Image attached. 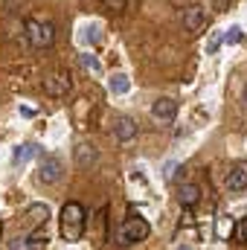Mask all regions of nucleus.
I'll use <instances>...</instances> for the list:
<instances>
[{"label": "nucleus", "mask_w": 247, "mask_h": 250, "mask_svg": "<svg viewBox=\"0 0 247 250\" xmlns=\"http://www.w3.org/2000/svg\"><path fill=\"white\" fill-rule=\"evenodd\" d=\"M62 175H64L62 157H56V154H44L41 163H38V181H41V184H59Z\"/></svg>", "instance_id": "39448f33"}, {"label": "nucleus", "mask_w": 247, "mask_h": 250, "mask_svg": "<svg viewBox=\"0 0 247 250\" xmlns=\"http://www.w3.org/2000/svg\"><path fill=\"white\" fill-rule=\"evenodd\" d=\"M148 233H151V227H148L145 218H140V215L137 218H125L123 224H120V230H117V245L120 248H131L137 242H145Z\"/></svg>", "instance_id": "7ed1b4c3"}, {"label": "nucleus", "mask_w": 247, "mask_h": 250, "mask_svg": "<svg viewBox=\"0 0 247 250\" xmlns=\"http://www.w3.org/2000/svg\"><path fill=\"white\" fill-rule=\"evenodd\" d=\"M114 137H117L120 143H131V140L137 137V123H134L131 117H120V120L114 123Z\"/></svg>", "instance_id": "9d476101"}, {"label": "nucleus", "mask_w": 247, "mask_h": 250, "mask_svg": "<svg viewBox=\"0 0 247 250\" xmlns=\"http://www.w3.org/2000/svg\"><path fill=\"white\" fill-rule=\"evenodd\" d=\"M233 233H236L233 215H218V218H215V236H218V239H230Z\"/></svg>", "instance_id": "4468645a"}, {"label": "nucleus", "mask_w": 247, "mask_h": 250, "mask_svg": "<svg viewBox=\"0 0 247 250\" xmlns=\"http://www.w3.org/2000/svg\"><path fill=\"white\" fill-rule=\"evenodd\" d=\"M175 172H178V163H175V160H169V163H166V169H163V178H166V181H172V178H175Z\"/></svg>", "instance_id": "aec40b11"}, {"label": "nucleus", "mask_w": 247, "mask_h": 250, "mask_svg": "<svg viewBox=\"0 0 247 250\" xmlns=\"http://www.w3.org/2000/svg\"><path fill=\"white\" fill-rule=\"evenodd\" d=\"M108 90H111L114 96H123V93L131 90V79H128L125 73H114V76L108 79Z\"/></svg>", "instance_id": "ddd939ff"}, {"label": "nucleus", "mask_w": 247, "mask_h": 250, "mask_svg": "<svg viewBox=\"0 0 247 250\" xmlns=\"http://www.w3.org/2000/svg\"><path fill=\"white\" fill-rule=\"evenodd\" d=\"M84 32H87V35H84V38H87V41H90V44H96V29H93V26H90V29H84Z\"/></svg>", "instance_id": "4be33fe9"}, {"label": "nucleus", "mask_w": 247, "mask_h": 250, "mask_svg": "<svg viewBox=\"0 0 247 250\" xmlns=\"http://www.w3.org/2000/svg\"><path fill=\"white\" fill-rule=\"evenodd\" d=\"M73 154H76V163H79L82 169H87V166H93V163L99 160V151H96L93 143H79V146L73 148Z\"/></svg>", "instance_id": "6e6552de"}, {"label": "nucleus", "mask_w": 247, "mask_h": 250, "mask_svg": "<svg viewBox=\"0 0 247 250\" xmlns=\"http://www.w3.org/2000/svg\"><path fill=\"white\" fill-rule=\"evenodd\" d=\"M82 67H84V70H90V73H99V70H102V64L96 62V56H90V53H84V56H82Z\"/></svg>", "instance_id": "f3484780"}, {"label": "nucleus", "mask_w": 247, "mask_h": 250, "mask_svg": "<svg viewBox=\"0 0 247 250\" xmlns=\"http://www.w3.org/2000/svg\"><path fill=\"white\" fill-rule=\"evenodd\" d=\"M35 154H38V146H35V143H23V146H18V148L12 151V163H15V166H23V163L32 160Z\"/></svg>", "instance_id": "f8f14e48"}, {"label": "nucleus", "mask_w": 247, "mask_h": 250, "mask_svg": "<svg viewBox=\"0 0 247 250\" xmlns=\"http://www.w3.org/2000/svg\"><path fill=\"white\" fill-rule=\"evenodd\" d=\"M245 105H247V87H245Z\"/></svg>", "instance_id": "b1692460"}, {"label": "nucleus", "mask_w": 247, "mask_h": 250, "mask_svg": "<svg viewBox=\"0 0 247 250\" xmlns=\"http://www.w3.org/2000/svg\"><path fill=\"white\" fill-rule=\"evenodd\" d=\"M221 38H224V44H242V38H245V32H242V26H230V29H224L221 32Z\"/></svg>", "instance_id": "dca6fc26"}, {"label": "nucleus", "mask_w": 247, "mask_h": 250, "mask_svg": "<svg viewBox=\"0 0 247 250\" xmlns=\"http://www.w3.org/2000/svg\"><path fill=\"white\" fill-rule=\"evenodd\" d=\"M227 189H230V192H245L247 189V163H239V166L230 169V175H227Z\"/></svg>", "instance_id": "1a4fd4ad"}, {"label": "nucleus", "mask_w": 247, "mask_h": 250, "mask_svg": "<svg viewBox=\"0 0 247 250\" xmlns=\"http://www.w3.org/2000/svg\"><path fill=\"white\" fill-rule=\"evenodd\" d=\"M227 3H230V0H215V6H218V9H221V12H224V9H227Z\"/></svg>", "instance_id": "5701e85b"}, {"label": "nucleus", "mask_w": 247, "mask_h": 250, "mask_svg": "<svg viewBox=\"0 0 247 250\" xmlns=\"http://www.w3.org/2000/svg\"><path fill=\"white\" fill-rule=\"evenodd\" d=\"M236 233H239V239H242V242H247V218H242V224L236 227Z\"/></svg>", "instance_id": "412c9836"}, {"label": "nucleus", "mask_w": 247, "mask_h": 250, "mask_svg": "<svg viewBox=\"0 0 247 250\" xmlns=\"http://www.w3.org/2000/svg\"><path fill=\"white\" fill-rule=\"evenodd\" d=\"M206 23H209L206 9H201V6H189V9L184 12V26L189 29V32H201Z\"/></svg>", "instance_id": "0eeeda50"}, {"label": "nucleus", "mask_w": 247, "mask_h": 250, "mask_svg": "<svg viewBox=\"0 0 247 250\" xmlns=\"http://www.w3.org/2000/svg\"><path fill=\"white\" fill-rule=\"evenodd\" d=\"M70 87H73V76L67 73V70H56V73H50L47 79H44V93L47 96H53V99H62L70 93Z\"/></svg>", "instance_id": "20e7f679"}, {"label": "nucleus", "mask_w": 247, "mask_h": 250, "mask_svg": "<svg viewBox=\"0 0 247 250\" xmlns=\"http://www.w3.org/2000/svg\"><path fill=\"white\" fill-rule=\"evenodd\" d=\"M23 29H26V41L32 50H47L53 47L56 41V26L50 21H35V18H26L23 21Z\"/></svg>", "instance_id": "f03ea898"}, {"label": "nucleus", "mask_w": 247, "mask_h": 250, "mask_svg": "<svg viewBox=\"0 0 247 250\" xmlns=\"http://www.w3.org/2000/svg\"><path fill=\"white\" fill-rule=\"evenodd\" d=\"M87 227V212L79 201H67L62 207V236L64 242H79Z\"/></svg>", "instance_id": "f257e3e1"}, {"label": "nucleus", "mask_w": 247, "mask_h": 250, "mask_svg": "<svg viewBox=\"0 0 247 250\" xmlns=\"http://www.w3.org/2000/svg\"><path fill=\"white\" fill-rule=\"evenodd\" d=\"M201 201V187L198 184H181L178 187V204L181 207H195Z\"/></svg>", "instance_id": "9b49d317"}, {"label": "nucleus", "mask_w": 247, "mask_h": 250, "mask_svg": "<svg viewBox=\"0 0 247 250\" xmlns=\"http://www.w3.org/2000/svg\"><path fill=\"white\" fill-rule=\"evenodd\" d=\"M47 230H35V233H29L23 242H15V248H47Z\"/></svg>", "instance_id": "2eb2a0df"}, {"label": "nucleus", "mask_w": 247, "mask_h": 250, "mask_svg": "<svg viewBox=\"0 0 247 250\" xmlns=\"http://www.w3.org/2000/svg\"><path fill=\"white\" fill-rule=\"evenodd\" d=\"M221 44H224V38H221V32H215V35L209 38V44H206V53H209V56H212V53H218V47H221Z\"/></svg>", "instance_id": "6ab92c4d"}, {"label": "nucleus", "mask_w": 247, "mask_h": 250, "mask_svg": "<svg viewBox=\"0 0 247 250\" xmlns=\"http://www.w3.org/2000/svg\"><path fill=\"white\" fill-rule=\"evenodd\" d=\"M102 6H105V9H111V12H125L128 0H102Z\"/></svg>", "instance_id": "a211bd4d"}, {"label": "nucleus", "mask_w": 247, "mask_h": 250, "mask_svg": "<svg viewBox=\"0 0 247 250\" xmlns=\"http://www.w3.org/2000/svg\"><path fill=\"white\" fill-rule=\"evenodd\" d=\"M151 117H154L157 123H172V120L178 117V102H175V99H169V96L157 99V102L151 105Z\"/></svg>", "instance_id": "423d86ee"}]
</instances>
